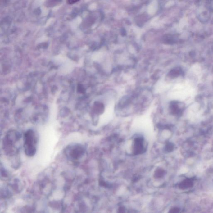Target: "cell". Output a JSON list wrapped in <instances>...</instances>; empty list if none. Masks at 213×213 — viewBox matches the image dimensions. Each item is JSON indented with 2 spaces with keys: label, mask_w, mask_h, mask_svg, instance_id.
<instances>
[{
  "label": "cell",
  "mask_w": 213,
  "mask_h": 213,
  "mask_svg": "<svg viewBox=\"0 0 213 213\" xmlns=\"http://www.w3.org/2000/svg\"><path fill=\"white\" fill-rule=\"evenodd\" d=\"M21 135L19 132L11 131L8 132L3 139V149L7 155H15L18 149L16 144L19 141Z\"/></svg>",
  "instance_id": "6da1fadb"
},
{
  "label": "cell",
  "mask_w": 213,
  "mask_h": 213,
  "mask_svg": "<svg viewBox=\"0 0 213 213\" xmlns=\"http://www.w3.org/2000/svg\"><path fill=\"white\" fill-rule=\"evenodd\" d=\"M38 136L34 130L29 129L24 136V151L27 156L32 157L36 153Z\"/></svg>",
  "instance_id": "7a4b0ae2"
},
{
  "label": "cell",
  "mask_w": 213,
  "mask_h": 213,
  "mask_svg": "<svg viewBox=\"0 0 213 213\" xmlns=\"http://www.w3.org/2000/svg\"><path fill=\"white\" fill-rule=\"evenodd\" d=\"M85 150L84 147L79 144H73L67 147L66 154L70 160L77 161L84 155Z\"/></svg>",
  "instance_id": "3957f363"
},
{
  "label": "cell",
  "mask_w": 213,
  "mask_h": 213,
  "mask_svg": "<svg viewBox=\"0 0 213 213\" xmlns=\"http://www.w3.org/2000/svg\"><path fill=\"white\" fill-rule=\"evenodd\" d=\"M144 152V139L141 137L134 139L133 147V153L134 155H138Z\"/></svg>",
  "instance_id": "277c9868"
},
{
  "label": "cell",
  "mask_w": 213,
  "mask_h": 213,
  "mask_svg": "<svg viewBox=\"0 0 213 213\" xmlns=\"http://www.w3.org/2000/svg\"><path fill=\"white\" fill-rule=\"evenodd\" d=\"M94 109L97 113L101 114L105 111V106L102 103L96 102L94 104Z\"/></svg>",
  "instance_id": "5b68a950"
},
{
  "label": "cell",
  "mask_w": 213,
  "mask_h": 213,
  "mask_svg": "<svg viewBox=\"0 0 213 213\" xmlns=\"http://www.w3.org/2000/svg\"><path fill=\"white\" fill-rule=\"evenodd\" d=\"M165 174V172L164 170L161 168H158L155 171V177L156 179L161 178L163 177Z\"/></svg>",
  "instance_id": "8992f818"
},
{
  "label": "cell",
  "mask_w": 213,
  "mask_h": 213,
  "mask_svg": "<svg viewBox=\"0 0 213 213\" xmlns=\"http://www.w3.org/2000/svg\"><path fill=\"white\" fill-rule=\"evenodd\" d=\"M129 99L125 97L121 100V101L120 102L119 105L120 107L123 108L125 106H127L129 104Z\"/></svg>",
  "instance_id": "52a82bcc"
},
{
  "label": "cell",
  "mask_w": 213,
  "mask_h": 213,
  "mask_svg": "<svg viewBox=\"0 0 213 213\" xmlns=\"http://www.w3.org/2000/svg\"><path fill=\"white\" fill-rule=\"evenodd\" d=\"M173 149V144L171 143H168L166 144V146H165V150L167 152H170L172 151V150Z\"/></svg>",
  "instance_id": "ba28073f"
},
{
  "label": "cell",
  "mask_w": 213,
  "mask_h": 213,
  "mask_svg": "<svg viewBox=\"0 0 213 213\" xmlns=\"http://www.w3.org/2000/svg\"><path fill=\"white\" fill-rule=\"evenodd\" d=\"M100 184L102 187H106V188H109L110 187H111V185L102 180L100 181Z\"/></svg>",
  "instance_id": "9c48e42d"
},
{
  "label": "cell",
  "mask_w": 213,
  "mask_h": 213,
  "mask_svg": "<svg viewBox=\"0 0 213 213\" xmlns=\"http://www.w3.org/2000/svg\"><path fill=\"white\" fill-rule=\"evenodd\" d=\"M79 0H67V2L68 4H73L78 2Z\"/></svg>",
  "instance_id": "30bf717a"
},
{
  "label": "cell",
  "mask_w": 213,
  "mask_h": 213,
  "mask_svg": "<svg viewBox=\"0 0 213 213\" xmlns=\"http://www.w3.org/2000/svg\"><path fill=\"white\" fill-rule=\"evenodd\" d=\"M125 211V208L123 207H120L118 209V212L119 213H124Z\"/></svg>",
  "instance_id": "8fae6325"
},
{
  "label": "cell",
  "mask_w": 213,
  "mask_h": 213,
  "mask_svg": "<svg viewBox=\"0 0 213 213\" xmlns=\"http://www.w3.org/2000/svg\"><path fill=\"white\" fill-rule=\"evenodd\" d=\"M178 211L179 209H177V208H173V209H171L170 212L171 213H176L178 212Z\"/></svg>",
  "instance_id": "7c38bea8"
}]
</instances>
